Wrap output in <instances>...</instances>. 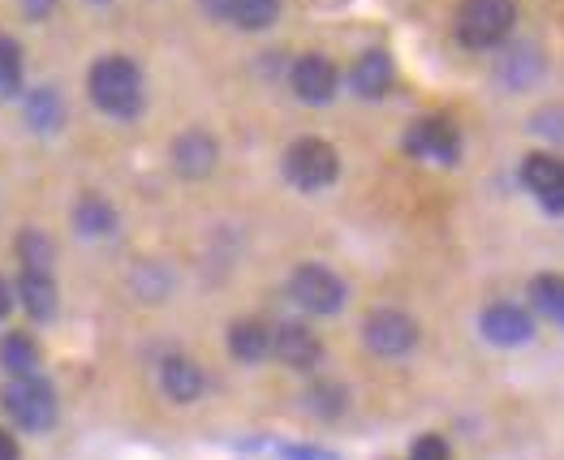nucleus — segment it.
I'll return each instance as SVG.
<instances>
[{"label":"nucleus","instance_id":"f257e3e1","mask_svg":"<svg viewBox=\"0 0 564 460\" xmlns=\"http://www.w3.org/2000/svg\"><path fill=\"white\" fill-rule=\"evenodd\" d=\"M87 95H91V103L104 117L134 121L142 108H147V78H142L139 61L134 56H121V52L99 56L91 69H87Z\"/></svg>","mask_w":564,"mask_h":460},{"label":"nucleus","instance_id":"f03ea898","mask_svg":"<svg viewBox=\"0 0 564 460\" xmlns=\"http://www.w3.org/2000/svg\"><path fill=\"white\" fill-rule=\"evenodd\" d=\"M518 0H462L453 13V35L466 52H491L513 40Z\"/></svg>","mask_w":564,"mask_h":460},{"label":"nucleus","instance_id":"7ed1b4c3","mask_svg":"<svg viewBox=\"0 0 564 460\" xmlns=\"http://www.w3.org/2000/svg\"><path fill=\"white\" fill-rule=\"evenodd\" d=\"M281 168H284V182L293 185V189L319 194V189L336 185V177H340V155L324 139H297L284 146Z\"/></svg>","mask_w":564,"mask_h":460},{"label":"nucleus","instance_id":"20e7f679","mask_svg":"<svg viewBox=\"0 0 564 460\" xmlns=\"http://www.w3.org/2000/svg\"><path fill=\"white\" fill-rule=\"evenodd\" d=\"M0 405L22 430H52L56 426V392L44 374H18L0 387Z\"/></svg>","mask_w":564,"mask_h":460},{"label":"nucleus","instance_id":"39448f33","mask_svg":"<svg viewBox=\"0 0 564 460\" xmlns=\"http://www.w3.org/2000/svg\"><path fill=\"white\" fill-rule=\"evenodd\" d=\"M284 288H289V302L293 306H302L306 315H319V319L340 315L345 302H349L345 280L336 276L332 267H324V263H297Z\"/></svg>","mask_w":564,"mask_h":460},{"label":"nucleus","instance_id":"423d86ee","mask_svg":"<svg viewBox=\"0 0 564 460\" xmlns=\"http://www.w3.org/2000/svg\"><path fill=\"white\" fill-rule=\"evenodd\" d=\"M419 336H423V331H419V319L405 315V310H397V306H379V310H371V315L362 319V344H367L376 358H388V362L414 353V349H419Z\"/></svg>","mask_w":564,"mask_h":460},{"label":"nucleus","instance_id":"0eeeda50","mask_svg":"<svg viewBox=\"0 0 564 460\" xmlns=\"http://www.w3.org/2000/svg\"><path fill=\"white\" fill-rule=\"evenodd\" d=\"M405 151L423 164H440V168H453L462 160V130L448 121V117H419L410 130H405Z\"/></svg>","mask_w":564,"mask_h":460},{"label":"nucleus","instance_id":"6e6552de","mask_svg":"<svg viewBox=\"0 0 564 460\" xmlns=\"http://www.w3.org/2000/svg\"><path fill=\"white\" fill-rule=\"evenodd\" d=\"M169 164H173V173L182 182H207L216 173V164H220V142H216L212 130L189 125L169 146Z\"/></svg>","mask_w":564,"mask_h":460},{"label":"nucleus","instance_id":"1a4fd4ad","mask_svg":"<svg viewBox=\"0 0 564 460\" xmlns=\"http://www.w3.org/2000/svg\"><path fill=\"white\" fill-rule=\"evenodd\" d=\"M289 87L302 103L311 108H324L336 99V87H340V69L336 61L324 56V52H302L293 65H289Z\"/></svg>","mask_w":564,"mask_h":460},{"label":"nucleus","instance_id":"9d476101","mask_svg":"<svg viewBox=\"0 0 564 460\" xmlns=\"http://www.w3.org/2000/svg\"><path fill=\"white\" fill-rule=\"evenodd\" d=\"M272 358L281 366L297 370V374H311V370L324 362V340L315 336V327L289 319L272 327Z\"/></svg>","mask_w":564,"mask_h":460},{"label":"nucleus","instance_id":"9b49d317","mask_svg":"<svg viewBox=\"0 0 564 460\" xmlns=\"http://www.w3.org/2000/svg\"><path fill=\"white\" fill-rule=\"evenodd\" d=\"M478 331L496 349H521V344L534 340V315L525 306H518V302H491L478 315Z\"/></svg>","mask_w":564,"mask_h":460},{"label":"nucleus","instance_id":"f8f14e48","mask_svg":"<svg viewBox=\"0 0 564 460\" xmlns=\"http://www.w3.org/2000/svg\"><path fill=\"white\" fill-rule=\"evenodd\" d=\"M198 9H203L212 22H220V26L259 35V31L276 26L284 0H198Z\"/></svg>","mask_w":564,"mask_h":460},{"label":"nucleus","instance_id":"ddd939ff","mask_svg":"<svg viewBox=\"0 0 564 460\" xmlns=\"http://www.w3.org/2000/svg\"><path fill=\"white\" fill-rule=\"evenodd\" d=\"M521 185L539 198L543 211L564 216V155H552V151L525 155L521 160Z\"/></svg>","mask_w":564,"mask_h":460},{"label":"nucleus","instance_id":"4468645a","mask_svg":"<svg viewBox=\"0 0 564 460\" xmlns=\"http://www.w3.org/2000/svg\"><path fill=\"white\" fill-rule=\"evenodd\" d=\"M547 74V56H543V47L539 44H509L500 52V65H496V78H500V87H509V91H530L539 78Z\"/></svg>","mask_w":564,"mask_h":460},{"label":"nucleus","instance_id":"2eb2a0df","mask_svg":"<svg viewBox=\"0 0 564 460\" xmlns=\"http://www.w3.org/2000/svg\"><path fill=\"white\" fill-rule=\"evenodd\" d=\"M160 392L173 405H194L207 392V374L186 353H169V358H160Z\"/></svg>","mask_w":564,"mask_h":460},{"label":"nucleus","instance_id":"dca6fc26","mask_svg":"<svg viewBox=\"0 0 564 460\" xmlns=\"http://www.w3.org/2000/svg\"><path fill=\"white\" fill-rule=\"evenodd\" d=\"M397 83V65L383 47H367L354 65H349V91L358 99H383Z\"/></svg>","mask_w":564,"mask_h":460},{"label":"nucleus","instance_id":"f3484780","mask_svg":"<svg viewBox=\"0 0 564 460\" xmlns=\"http://www.w3.org/2000/svg\"><path fill=\"white\" fill-rule=\"evenodd\" d=\"M69 220H74V232L83 237V241H108L112 232L121 229V216H117V207L104 198V194H78V202H74V211H69Z\"/></svg>","mask_w":564,"mask_h":460},{"label":"nucleus","instance_id":"a211bd4d","mask_svg":"<svg viewBox=\"0 0 564 460\" xmlns=\"http://www.w3.org/2000/svg\"><path fill=\"white\" fill-rule=\"evenodd\" d=\"M13 297H18V306H22L35 322H47L52 315H56L61 288H56V276H52V272L22 267V272H18V288H13Z\"/></svg>","mask_w":564,"mask_h":460},{"label":"nucleus","instance_id":"6ab92c4d","mask_svg":"<svg viewBox=\"0 0 564 460\" xmlns=\"http://www.w3.org/2000/svg\"><path fill=\"white\" fill-rule=\"evenodd\" d=\"M229 353L246 366H259L272 358V322L263 319H237L229 327Z\"/></svg>","mask_w":564,"mask_h":460},{"label":"nucleus","instance_id":"aec40b11","mask_svg":"<svg viewBox=\"0 0 564 460\" xmlns=\"http://www.w3.org/2000/svg\"><path fill=\"white\" fill-rule=\"evenodd\" d=\"M22 112H26V125H31L35 134H61L65 121H69V108H65V99H61L56 87H35V91H26Z\"/></svg>","mask_w":564,"mask_h":460},{"label":"nucleus","instance_id":"412c9836","mask_svg":"<svg viewBox=\"0 0 564 460\" xmlns=\"http://www.w3.org/2000/svg\"><path fill=\"white\" fill-rule=\"evenodd\" d=\"M40 366H44V353H40L31 331H4L0 336V370H9V379L40 374Z\"/></svg>","mask_w":564,"mask_h":460},{"label":"nucleus","instance_id":"4be33fe9","mask_svg":"<svg viewBox=\"0 0 564 460\" xmlns=\"http://www.w3.org/2000/svg\"><path fill=\"white\" fill-rule=\"evenodd\" d=\"M525 297H530L534 315H543V319H552V322H564V276H556V272L534 276L530 288H525Z\"/></svg>","mask_w":564,"mask_h":460},{"label":"nucleus","instance_id":"5701e85b","mask_svg":"<svg viewBox=\"0 0 564 460\" xmlns=\"http://www.w3.org/2000/svg\"><path fill=\"white\" fill-rule=\"evenodd\" d=\"M22 83H26V52L13 35H0V99L22 95Z\"/></svg>","mask_w":564,"mask_h":460},{"label":"nucleus","instance_id":"b1692460","mask_svg":"<svg viewBox=\"0 0 564 460\" xmlns=\"http://www.w3.org/2000/svg\"><path fill=\"white\" fill-rule=\"evenodd\" d=\"M306 409L315 417H324V421H336V417L349 409V392L336 379H315L306 387Z\"/></svg>","mask_w":564,"mask_h":460},{"label":"nucleus","instance_id":"393cba45","mask_svg":"<svg viewBox=\"0 0 564 460\" xmlns=\"http://www.w3.org/2000/svg\"><path fill=\"white\" fill-rule=\"evenodd\" d=\"M13 250H18V263L35 267V272H52V263H56V245H52V237L44 229H22Z\"/></svg>","mask_w":564,"mask_h":460},{"label":"nucleus","instance_id":"a878e982","mask_svg":"<svg viewBox=\"0 0 564 460\" xmlns=\"http://www.w3.org/2000/svg\"><path fill=\"white\" fill-rule=\"evenodd\" d=\"M530 130H534V134H547V139H561L564 142V108H561V103H547V108H539V112L530 117Z\"/></svg>","mask_w":564,"mask_h":460},{"label":"nucleus","instance_id":"bb28decb","mask_svg":"<svg viewBox=\"0 0 564 460\" xmlns=\"http://www.w3.org/2000/svg\"><path fill=\"white\" fill-rule=\"evenodd\" d=\"M410 460H453L448 439L444 435H419L414 448H410Z\"/></svg>","mask_w":564,"mask_h":460},{"label":"nucleus","instance_id":"cd10ccee","mask_svg":"<svg viewBox=\"0 0 564 460\" xmlns=\"http://www.w3.org/2000/svg\"><path fill=\"white\" fill-rule=\"evenodd\" d=\"M18 4H22V13H26L31 22H44L47 13H56L61 0H18Z\"/></svg>","mask_w":564,"mask_h":460},{"label":"nucleus","instance_id":"c85d7f7f","mask_svg":"<svg viewBox=\"0 0 564 460\" xmlns=\"http://www.w3.org/2000/svg\"><path fill=\"white\" fill-rule=\"evenodd\" d=\"M284 460H340L336 452H324V448H281Z\"/></svg>","mask_w":564,"mask_h":460},{"label":"nucleus","instance_id":"c756f323","mask_svg":"<svg viewBox=\"0 0 564 460\" xmlns=\"http://www.w3.org/2000/svg\"><path fill=\"white\" fill-rule=\"evenodd\" d=\"M0 460H22V448H18V439L9 430H0Z\"/></svg>","mask_w":564,"mask_h":460},{"label":"nucleus","instance_id":"7c9ffc66","mask_svg":"<svg viewBox=\"0 0 564 460\" xmlns=\"http://www.w3.org/2000/svg\"><path fill=\"white\" fill-rule=\"evenodd\" d=\"M18 306V297H13V284L0 276V319H9V310Z\"/></svg>","mask_w":564,"mask_h":460},{"label":"nucleus","instance_id":"2f4dec72","mask_svg":"<svg viewBox=\"0 0 564 460\" xmlns=\"http://www.w3.org/2000/svg\"><path fill=\"white\" fill-rule=\"evenodd\" d=\"M87 4H108V0H87Z\"/></svg>","mask_w":564,"mask_h":460}]
</instances>
